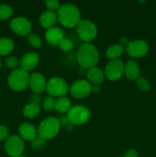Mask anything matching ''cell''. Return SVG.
<instances>
[{
  "mask_svg": "<svg viewBox=\"0 0 156 157\" xmlns=\"http://www.w3.org/2000/svg\"><path fill=\"white\" fill-rule=\"evenodd\" d=\"M99 52L97 48L90 42L83 43L80 46L76 54V59L80 65L84 68L95 67L99 61Z\"/></svg>",
  "mask_w": 156,
  "mask_h": 157,
  "instance_id": "obj_1",
  "label": "cell"
},
{
  "mask_svg": "<svg viewBox=\"0 0 156 157\" xmlns=\"http://www.w3.org/2000/svg\"><path fill=\"white\" fill-rule=\"evenodd\" d=\"M57 15L60 22L67 28L76 26L80 21L79 9L71 3H66L60 6Z\"/></svg>",
  "mask_w": 156,
  "mask_h": 157,
  "instance_id": "obj_2",
  "label": "cell"
},
{
  "mask_svg": "<svg viewBox=\"0 0 156 157\" xmlns=\"http://www.w3.org/2000/svg\"><path fill=\"white\" fill-rule=\"evenodd\" d=\"M60 127L61 124L58 118L54 117L46 118L38 126V136L45 140L52 139L60 131Z\"/></svg>",
  "mask_w": 156,
  "mask_h": 157,
  "instance_id": "obj_3",
  "label": "cell"
},
{
  "mask_svg": "<svg viewBox=\"0 0 156 157\" xmlns=\"http://www.w3.org/2000/svg\"><path fill=\"white\" fill-rule=\"evenodd\" d=\"M30 75L28 71L21 68L14 70L8 78L9 85L15 91H21L29 85Z\"/></svg>",
  "mask_w": 156,
  "mask_h": 157,
  "instance_id": "obj_4",
  "label": "cell"
},
{
  "mask_svg": "<svg viewBox=\"0 0 156 157\" xmlns=\"http://www.w3.org/2000/svg\"><path fill=\"white\" fill-rule=\"evenodd\" d=\"M70 90L69 85L66 81L59 77H54L47 82L46 90L50 96L53 98L64 97Z\"/></svg>",
  "mask_w": 156,
  "mask_h": 157,
  "instance_id": "obj_5",
  "label": "cell"
},
{
  "mask_svg": "<svg viewBox=\"0 0 156 157\" xmlns=\"http://www.w3.org/2000/svg\"><path fill=\"white\" fill-rule=\"evenodd\" d=\"M67 117L73 126L81 125L89 121L90 117V110L84 105L72 106L67 112Z\"/></svg>",
  "mask_w": 156,
  "mask_h": 157,
  "instance_id": "obj_6",
  "label": "cell"
},
{
  "mask_svg": "<svg viewBox=\"0 0 156 157\" xmlns=\"http://www.w3.org/2000/svg\"><path fill=\"white\" fill-rule=\"evenodd\" d=\"M76 31L80 38L85 42L92 41L97 35V29L91 21L80 20L76 25Z\"/></svg>",
  "mask_w": 156,
  "mask_h": 157,
  "instance_id": "obj_7",
  "label": "cell"
},
{
  "mask_svg": "<svg viewBox=\"0 0 156 157\" xmlns=\"http://www.w3.org/2000/svg\"><path fill=\"white\" fill-rule=\"evenodd\" d=\"M5 149L8 154L12 157L21 156L24 150V143L20 136L12 135L9 136L6 142Z\"/></svg>",
  "mask_w": 156,
  "mask_h": 157,
  "instance_id": "obj_8",
  "label": "cell"
},
{
  "mask_svg": "<svg viewBox=\"0 0 156 157\" xmlns=\"http://www.w3.org/2000/svg\"><path fill=\"white\" fill-rule=\"evenodd\" d=\"M124 65L125 64L122 60H111L106 66L104 75L111 81H116L124 74Z\"/></svg>",
  "mask_w": 156,
  "mask_h": 157,
  "instance_id": "obj_9",
  "label": "cell"
},
{
  "mask_svg": "<svg viewBox=\"0 0 156 157\" xmlns=\"http://www.w3.org/2000/svg\"><path fill=\"white\" fill-rule=\"evenodd\" d=\"M148 44L143 40H134L126 44V52L130 57L141 58L148 52Z\"/></svg>",
  "mask_w": 156,
  "mask_h": 157,
  "instance_id": "obj_10",
  "label": "cell"
},
{
  "mask_svg": "<svg viewBox=\"0 0 156 157\" xmlns=\"http://www.w3.org/2000/svg\"><path fill=\"white\" fill-rule=\"evenodd\" d=\"M92 87L89 81L80 79L74 81L70 87V94L76 98H82L87 97L92 92Z\"/></svg>",
  "mask_w": 156,
  "mask_h": 157,
  "instance_id": "obj_11",
  "label": "cell"
},
{
  "mask_svg": "<svg viewBox=\"0 0 156 157\" xmlns=\"http://www.w3.org/2000/svg\"><path fill=\"white\" fill-rule=\"evenodd\" d=\"M11 29L16 34L19 35H28L31 33L32 30V23L28 18L25 17H17L11 21Z\"/></svg>",
  "mask_w": 156,
  "mask_h": 157,
  "instance_id": "obj_12",
  "label": "cell"
},
{
  "mask_svg": "<svg viewBox=\"0 0 156 157\" xmlns=\"http://www.w3.org/2000/svg\"><path fill=\"white\" fill-rule=\"evenodd\" d=\"M29 86L35 93L39 94L46 90L47 81L42 74L39 72H35L30 75Z\"/></svg>",
  "mask_w": 156,
  "mask_h": 157,
  "instance_id": "obj_13",
  "label": "cell"
},
{
  "mask_svg": "<svg viewBox=\"0 0 156 157\" xmlns=\"http://www.w3.org/2000/svg\"><path fill=\"white\" fill-rule=\"evenodd\" d=\"M39 61V56L35 52H28L23 55L22 58L20 60V66L23 70L28 71L35 68L38 64Z\"/></svg>",
  "mask_w": 156,
  "mask_h": 157,
  "instance_id": "obj_14",
  "label": "cell"
},
{
  "mask_svg": "<svg viewBox=\"0 0 156 157\" xmlns=\"http://www.w3.org/2000/svg\"><path fill=\"white\" fill-rule=\"evenodd\" d=\"M18 133L22 139L32 141L38 136V130L35 127L29 123L25 122L21 124L18 127Z\"/></svg>",
  "mask_w": 156,
  "mask_h": 157,
  "instance_id": "obj_15",
  "label": "cell"
},
{
  "mask_svg": "<svg viewBox=\"0 0 156 157\" xmlns=\"http://www.w3.org/2000/svg\"><path fill=\"white\" fill-rule=\"evenodd\" d=\"M64 32L61 28L52 27L47 29L45 33L46 41L52 45H58L61 40L64 38Z\"/></svg>",
  "mask_w": 156,
  "mask_h": 157,
  "instance_id": "obj_16",
  "label": "cell"
},
{
  "mask_svg": "<svg viewBox=\"0 0 156 157\" xmlns=\"http://www.w3.org/2000/svg\"><path fill=\"white\" fill-rule=\"evenodd\" d=\"M124 74L128 79L135 81L140 75V67L134 61H128L124 65Z\"/></svg>",
  "mask_w": 156,
  "mask_h": 157,
  "instance_id": "obj_17",
  "label": "cell"
},
{
  "mask_svg": "<svg viewBox=\"0 0 156 157\" xmlns=\"http://www.w3.org/2000/svg\"><path fill=\"white\" fill-rule=\"evenodd\" d=\"M57 18H58V15H57V14L55 13L54 12L50 10L44 11V12L40 15V25H41L43 28H45V29H50V28L52 27H54Z\"/></svg>",
  "mask_w": 156,
  "mask_h": 157,
  "instance_id": "obj_18",
  "label": "cell"
},
{
  "mask_svg": "<svg viewBox=\"0 0 156 157\" xmlns=\"http://www.w3.org/2000/svg\"><path fill=\"white\" fill-rule=\"evenodd\" d=\"M87 77L89 81L93 84H101L104 80V72L99 67L95 66L87 70Z\"/></svg>",
  "mask_w": 156,
  "mask_h": 157,
  "instance_id": "obj_19",
  "label": "cell"
},
{
  "mask_svg": "<svg viewBox=\"0 0 156 157\" xmlns=\"http://www.w3.org/2000/svg\"><path fill=\"white\" fill-rule=\"evenodd\" d=\"M71 107V101L69 98L66 97H61L58 100H56L54 109L58 113H66L69 111Z\"/></svg>",
  "mask_w": 156,
  "mask_h": 157,
  "instance_id": "obj_20",
  "label": "cell"
},
{
  "mask_svg": "<svg viewBox=\"0 0 156 157\" xmlns=\"http://www.w3.org/2000/svg\"><path fill=\"white\" fill-rule=\"evenodd\" d=\"M124 46L121 44H115L108 48L106 51V57L110 59H119V57L123 54Z\"/></svg>",
  "mask_w": 156,
  "mask_h": 157,
  "instance_id": "obj_21",
  "label": "cell"
},
{
  "mask_svg": "<svg viewBox=\"0 0 156 157\" xmlns=\"http://www.w3.org/2000/svg\"><path fill=\"white\" fill-rule=\"evenodd\" d=\"M41 111V108L38 104H34V103H29L27 105L24 106L23 108V114L24 117L28 118H34L36 117Z\"/></svg>",
  "mask_w": 156,
  "mask_h": 157,
  "instance_id": "obj_22",
  "label": "cell"
},
{
  "mask_svg": "<svg viewBox=\"0 0 156 157\" xmlns=\"http://www.w3.org/2000/svg\"><path fill=\"white\" fill-rule=\"evenodd\" d=\"M14 48V41L8 38H0V56L9 55Z\"/></svg>",
  "mask_w": 156,
  "mask_h": 157,
  "instance_id": "obj_23",
  "label": "cell"
},
{
  "mask_svg": "<svg viewBox=\"0 0 156 157\" xmlns=\"http://www.w3.org/2000/svg\"><path fill=\"white\" fill-rule=\"evenodd\" d=\"M13 15V9L9 5H0V20H6Z\"/></svg>",
  "mask_w": 156,
  "mask_h": 157,
  "instance_id": "obj_24",
  "label": "cell"
},
{
  "mask_svg": "<svg viewBox=\"0 0 156 157\" xmlns=\"http://www.w3.org/2000/svg\"><path fill=\"white\" fill-rule=\"evenodd\" d=\"M27 40L31 45L34 48H40L42 44V41L39 35L35 33H29L27 35Z\"/></svg>",
  "mask_w": 156,
  "mask_h": 157,
  "instance_id": "obj_25",
  "label": "cell"
},
{
  "mask_svg": "<svg viewBox=\"0 0 156 157\" xmlns=\"http://www.w3.org/2000/svg\"><path fill=\"white\" fill-rule=\"evenodd\" d=\"M55 104H56V100L51 96L46 97L42 102L43 108L45 110H47V111H50L53 109H54Z\"/></svg>",
  "mask_w": 156,
  "mask_h": 157,
  "instance_id": "obj_26",
  "label": "cell"
},
{
  "mask_svg": "<svg viewBox=\"0 0 156 157\" xmlns=\"http://www.w3.org/2000/svg\"><path fill=\"white\" fill-rule=\"evenodd\" d=\"M58 45H59L60 48L64 52H69L73 48V43L70 38H64L61 40Z\"/></svg>",
  "mask_w": 156,
  "mask_h": 157,
  "instance_id": "obj_27",
  "label": "cell"
},
{
  "mask_svg": "<svg viewBox=\"0 0 156 157\" xmlns=\"http://www.w3.org/2000/svg\"><path fill=\"white\" fill-rule=\"evenodd\" d=\"M136 81L137 86L143 91H148L150 90V84L148 80L145 79L143 77H139Z\"/></svg>",
  "mask_w": 156,
  "mask_h": 157,
  "instance_id": "obj_28",
  "label": "cell"
},
{
  "mask_svg": "<svg viewBox=\"0 0 156 157\" xmlns=\"http://www.w3.org/2000/svg\"><path fill=\"white\" fill-rule=\"evenodd\" d=\"M6 65L9 68L16 70L18 69V66L20 65V61L16 57H9V58H6Z\"/></svg>",
  "mask_w": 156,
  "mask_h": 157,
  "instance_id": "obj_29",
  "label": "cell"
},
{
  "mask_svg": "<svg viewBox=\"0 0 156 157\" xmlns=\"http://www.w3.org/2000/svg\"><path fill=\"white\" fill-rule=\"evenodd\" d=\"M45 140L42 139L40 136H37L34 140L32 141V147L34 150H41L45 146Z\"/></svg>",
  "mask_w": 156,
  "mask_h": 157,
  "instance_id": "obj_30",
  "label": "cell"
},
{
  "mask_svg": "<svg viewBox=\"0 0 156 157\" xmlns=\"http://www.w3.org/2000/svg\"><path fill=\"white\" fill-rule=\"evenodd\" d=\"M45 5L48 10L53 11V12H54V10H57V9L58 10L60 8V2L58 0H46Z\"/></svg>",
  "mask_w": 156,
  "mask_h": 157,
  "instance_id": "obj_31",
  "label": "cell"
},
{
  "mask_svg": "<svg viewBox=\"0 0 156 157\" xmlns=\"http://www.w3.org/2000/svg\"><path fill=\"white\" fill-rule=\"evenodd\" d=\"M58 120H59L60 124H61V125H63L64 127H66V128L68 130L73 129V125L70 122V121H69V119L67 118V116H61V118Z\"/></svg>",
  "mask_w": 156,
  "mask_h": 157,
  "instance_id": "obj_32",
  "label": "cell"
},
{
  "mask_svg": "<svg viewBox=\"0 0 156 157\" xmlns=\"http://www.w3.org/2000/svg\"><path fill=\"white\" fill-rule=\"evenodd\" d=\"M9 130L6 127L0 125V141L5 140L9 137Z\"/></svg>",
  "mask_w": 156,
  "mask_h": 157,
  "instance_id": "obj_33",
  "label": "cell"
},
{
  "mask_svg": "<svg viewBox=\"0 0 156 157\" xmlns=\"http://www.w3.org/2000/svg\"><path fill=\"white\" fill-rule=\"evenodd\" d=\"M123 157H138V152L134 149H129L124 153Z\"/></svg>",
  "mask_w": 156,
  "mask_h": 157,
  "instance_id": "obj_34",
  "label": "cell"
},
{
  "mask_svg": "<svg viewBox=\"0 0 156 157\" xmlns=\"http://www.w3.org/2000/svg\"><path fill=\"white\" fill-rule=\"evenodd\" d=\"M31 100H32V103H34V104H36L39 105V104L41 101V98L39 95V94L35 93L31 98Z\"/></svg>",
  "mask_w": 156,
  "mask_h": 157,
  "instance_id": "obj_35",
  "label": "cell"
},
{
  "mask_svg": "<svg viewBox=\"0 0 156 157\" xmlns=\"http://www.w3.org/2000/svg\"><path fill=\"white\" fill-rule=\"evenodd\" d=\"M119 40H120V41H121V43H122V45H123V44H127L128 42H129L128 40V38H127V37H125V36L120 37Z\"/></svg>",
  "mask_w": 156,
  "mask_h": 157,
  "instance_id": "obj_36",
  "label": "cell"
},
{
  "mask_svg": "<svg viewBox=\"0 0 156 157\" xmlns=\"http://www.w3.org/2000/svg\"><path fill=\"white\" fill-rule=\"evenodd\" d=\"M18 157H27V156H18Z\"/></svg>",
  "mask_w": 156,
  "mask_h": 157,
  "instance_id": "obj_37",
  "label": "cell"
},
{
  "mask_svg": "<svg viewBox=\"0 0 156 157\" xmlns=\"http://www.w3.org/2000/svg\"><path fill=\"white\" fill-rule=\"evenodd\" d=\"M1 64H1V60H0V67H1Z\"/></svg>",
  "mask_w": 156,
  "mask_h": 157,
  "instance_id": "obj_38",
  "label": "cell"
}]
</instances>
